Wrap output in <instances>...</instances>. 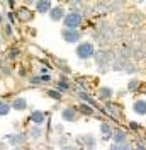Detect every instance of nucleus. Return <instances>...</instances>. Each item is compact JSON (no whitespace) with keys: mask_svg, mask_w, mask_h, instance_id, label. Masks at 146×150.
Returning a JSON list of instances; mask_svg holds the SVG:
<instances>
[{"mask_svg":"<svg viewBox=\"0 0 146 150\" xmlns=\"http://www.w3.org/2000/svg\"><path fill=\"white\" fill-rule=\"evenodd\" d=\"M133 111L139 116H146V99H136L133 104Z\"/></svg>","mask_w":146,"mask_h":150,"instance_id":"13","label":"nucleus"},{"mask_svg":"<svg viewBox=\"0 0 146 150\" xmlns=\"http://www.w3.org/2000/svg\"><path fill=\"white\" fill-rule=\"evenodd\" d=\"M70 87H72V84L68 82V79H66L65 75H60V79H58V82H56L55 89H58L60 92H68V91H70Z\"/></svg>","mask_w":146,"mask_h":150,"instance_id":"15","label":"nucleus"},{"mask_svg":"<svg viewBox=\"0 0 146 150\" xmlns=\"http://www.w3.org/2000/svg\"><path fill=\"white\" fill-rule=\"evenodd\" d=\"M82 22H83V16L78 10H70L63 21L65 29H78L82 26Z\"/></svg>","mask_w":146,"mask_h":150,"instance_id":"1","label":"nucleus"},{"mask_svg":"<svg viewBox=\"0 0 146 150\" xmlns=\"http://www.w3.org/2000/svg\"><path fill=\"white\" fill-rule=\"evenodd\" d=\"M4 33H5V36H12V24H5Z\"/></svg>","mask_w":146,"mask_h":150,"instance_id":"29","label":"nucleus"},{"mask_svg":"<svg viewBox=\"0 0 146 150\" xmlns=\"http://www.w3.org/2000/svg\"><path fill=\"white\" fill-rule=\"evenodd\" d=\"M109 150H134V147L128 142V143H124V145H116V143H114Z\"/></svg>","mask_w":146,"mask_h":150,"instance_id":"24","label":"nucleus"},{"mask_svg":"<svg viewBox=\"0 0 146 150\" xmlns=\"http://www.w3.org/2000/svg\"><path fill=\"white\" fill-rule=\"evenodd\" d=\"M77 111L82 112V114H87V116H93V114H95V109H93L92 106H88V104H83V103L77 108Z\"/></svg>","mask_w":146,"mask_h":150,"instance_id":"18","label":"nucleus"},{"mask_svg":"<svg viewBox=\"0 0 146 150\" xmlns=\"http://www.w3.org/2000/svg\"><path fill=\"white\" fill-rule=\"evenodd\" d=\"M34 9L39 14H49L53 10V2L51 0H37L34 4Z\"/></svg>","mask_w":146,"mask_h":150,"instance_id":"6","label":"nucleus"},{"mask_svg":"<svg viewBox=\"0 0 146 150\" xmlns=\"http://www.w3.org/2000/svg\"><path fill=\"white\" fill-rule=\"evenodd\" d=\"M83 147H85V150H95V147H97V140H95V137L93 135H83Z\"/></svg>","mask_w":146,"mask_h":150,"instance_id":"17","label":"nucleus"},{"mask_svg":"<svg viewBox=\"0 0 146 150\" xmlns=\"http://www.w3.org/2000/svg\"><path fill=\"white\" fill-rule=\"evenodd\" d=\"M75 53H77V56L80 60H90V58H95V48H93V45L90 41H82L77 46Z\"/></svg>","mask_w":146,"mask_h":150,"instance_id":"2","label":"nucleus"},{"mask_svg":"<svg viewBox=\"0 0 146 150\" xmlns=\"http://www.w3.org/2000/svg\"><path fill=\"white\" fill-rule=\"evenodd\" d=\"M99 131L102 133V137H110L114 130H112V126H110L107 121H102V123H100V126H99Z\"/></svg>","mask_w":146,"mask_h":150,"instance_id":"19","label":"nucleus"},{"mask_svg":"<svg viewBox=\"0 0 146 150\" xmlns=\"http://www.w3.org/2000/svg\"><path fill=\"white\" fill-rule=\"evenodd\" d=\"M0 43H2V34H0Z\"/></svg>","mask_w":146,"mask_h":150,"instance_id":"36","label":"nucleus"},{"mask_svg":"<svg viewBox=\"0 0 146 150\" xmlns=\"http://www.w3.org/2000/svg\"><path fill=\"white\" fill-rule=\"evenodd\" d=\"M139 87H141V80H138V79H131V80L128 82V92H136Z\"/></svg>","mask_w":146,"mask_h":150,"instance_id":"22","label":"nucleus"},{"mask_svg":"<svg viewBox=\"0 0 146 150\" xmlns=\"http://www.w3.org/2000/svg\"><path fill=\"white\" fill-rule=\"evenodd\" d=\"M19 55H20L19 48H10V50H9V55H7V58L14 62V60H17V58H19Z\"/></svg>","mask_w":146,"mask_h":150,"instance_id":"25","label":"nucleus"},{"mask_svg":"<svg viewBox=\"0 0 146 150\" xmlns=\"http://www.w3.org/2000/svg\"><path fill=\"white\" fill-rule=\"evenodd\" d=\"M112 140L116 145H124V143H128V131L122 130V128H116V130L112 131Z\"/></svg>","mask_w":146,"mask_h":150,"instance_id":"5","label":"nucleus"},{"mask_svg":"<svg viewBox=\"0 0 146 150\" xmlns=\"http://www.w3.org/2000/svg\"><path fill=\"white\" fill-rule=\"evenodd\" d=\"M5 16H7V19H9V21H10V24L17 21V12H12V10H9V12H7Z\"/></svg>","mask_w":146,"mask_h":150,"instance_id":"27","label":"nucleus"},{"mask_svg":"<svg viewBox=\"0 0 146 150\" xmlns=\"http://www.w3.org/2000/svg\"><path fill=\"white\" fill-rule=\"evenodd\" d=\"M32 17H34V14H32V12H31L27 7H20V9H19V12H17V21H20V22H29Z\"/></svg>","mask_w":146,"mask_h":150,"instance_id":"14","label":"nucleus"},{"mask_svg":"<svg viewBox=\"0 0 146 150\" xmlns=\"http://www.w3.org/2000/svg\"><path fill=\"white\" fill-rule=\"evenodd\" d=\"M29 82H31L32 85H43L41 75H34V77H31V79H29Z\"/></svg>","mask_w":146,"mask_h":150,"instance_id":"26","label":"nucleus"},{"mask_svg":"<svg viewBox=\"0 0 146 150\" xmlns=\"http://www.w3.org/2000/svg\"><path fill=\"white\" fill-rule=\"evenodd\" d=\"M112 96H114V91L110 87H107V85H102L100 89H99V99L104 101V103H110Z\"/></svg>","mask_w":146,"mask_h":150,"instance_id":"12","label":"nucleus"},{"mask_svg":"<svg viewBox=\"0 0 146 150\" xmlns=\"http://www.w3.org/2000/svg\"><path fill=\"white\" fill-rule=\"evenodd\" d=\"M27 133L26 131H17V133H9V135H5L4 137V140H7L15 149V147H22L26 142H27Z\"/></svg>","mask_w":146,"mask_h":150,"instance_id":"3","label":"nucleus"},{"mask_svg":"<svg viewBox=\"0 0 146 150\" xmlns=\"http://www.w3.org/2000/svg\"><path fill=\"white\" fill-rule=\"evenodd\" d=\"M60 150H77V147H73V145H66V147H60Z\"/></svg>","mask_w":146,"mask_h":150,"instance_id":"31","label":"nucleus"},{"mask_svg":"<svg viewBox=\"0 0 146 150\" xmlns=\"http://www.w3.org/2000/svg\"><path fill=\"white\" fill-rule=\"evenodd\" d=\"M12 150H24L22 147H15V149H12Z\"/></svg>","mask_w":146,"mask_h":150,"instance_id":"35","label":"nucleus"},{"mask_svg":"<svg viewBox=\"0 0 146 150\" xmlns=\"http://www.w3.org/2000/svg\"><path fill=\"white\" fill-rule=\"evenodd\" d=\"M66 14H68V12H65V9L61 5H56V7H53V10L49 12V19H51L53 22H60V21H65Z\"/></svg>","mask_w":146,"mask_h":150,"instance_id":"8","label":"nucleus"},{"mask_svg":"<svg viewBox=\"0 0 146 150\" xmlns=\"http://www.w3.org/2000/svg\"><path fill=\"white\" fill-rule=\"evenodd\" d=\"M10 111H12V106H10L9 103H5V101L0 99V116H7Z\"/></svg>","mask_w":146,"mask_h":150,"instance_id":"23","label":"nucleus"},{"mask_svg":"<svg viewBox=\"0 0 146 150\" xmlns=\"http://www.w3.org/2000/svg\"><path fill=\"white\" fill-rule=\"evenodd\" d=\"M4 67V60H2V56H0V68Z\"/></svg>","mask_w":146,"mask_h":150,"instance_id":"34","label":"nucleus"},{"mask_svg":"<svg viewBox=\"0 0 146 150\" xmlns=\"http://www.w3.org/2000/svg\"><path fill=\"white\" fill-rule=\"evenodd\" d=\"M95 60H97V65L104 68V72H105V65H107V62L110 60V55L109 51H97L95 53Z\"/></svg>","mask_w":146,"mask_h":150,"instance_id":"11","label":"nucleus"},{"mask_svg":"<svg viewBox=\"0 0 146 150\" xmlns=\"http://www.w3.org/2000/svg\"><path fill=\"white\" fill-rule=\"evenodd\" d=\"M134 150H146V147L145 145H141V143H138L136 147H134Z\"/></svg>","mask_w":146,"mask_h":150,"instance_id":"32","label":"nucleus"},{"mask_svg":"<svg viewBox=\"0 0 146 150\" xmlns=\"http://www.w3.org/2000/svg\"><path fill=\"white\" fill-rule=\"evenodd\" d=\"M2 24H4V14L0 12V26H2Z\"/></svg>","mask_w":146,"mask_h":150,"instance_id":"33","label":"nucleus"},{"mask_svg":"<svg viewBox=\"0 0 146 150\" xmlns=\"http://www.w3.org/2000/svg\"><path fill=\"white\" fill-rule=\"evenodd\" d=\"M46 96L51 97V99H55V101H61L63 99V92H60L58 89H48L46 91Z\"/></svg>","mask_w":146,"mask_h":150,"instance_id":"21","label":"nucleus"},{"mask_svg":"<svg viewBox=\"0 0 146 150\" xmlns=\"http://www.w3.org/2000/svg\"><path fill=\"white\" fill-rule=\"evenodd\" d=\"M105 112L109 114L110 118H114V121H117L119 116H121V112H119L117 106H116L114 103H105Z\"/></svg>","mask_w":146,"mask_h":150,"instance_id":"16","label":"nucleus"},{"mask_svg":"<svg viewBox=\"0 0 146 150\" xmlns=\"http://www.w3.org/2000/svg\"><path fill=\"white\" fill-rule=\"evenodd\" d=\"M77 108H65L63 111H61V118H63V121H66V123H73L75 120H77Z\"/></svg>","mask_w":146,"mask_h":150,"instance_id":"9","label":"nucleus"},{"mask_svg":"<svg viewBox=\"0 0 146 150\" xmlns=\"http://www.w3.org/2000/svg\"><path fill=\"white\" fill-rule=\"evenodd\" d=\"M29 120L32 123V126H43V123L46 121V114L43 111H39V109H32Z\"/></svg>","mask_w":146,"mask_h":150,"instance_id":"7","label":"nucleus"},{"mask_svg":"<svg viewBox=\"0 0 146 150\" xmlns=\"http://www.w3.org/2000/svg\"><path fill=\"white\" fill-rule=\"evenodd\" d=\"M10 106H12V109L14 111H26L27 109V99L26 97H15L12 103H10Z\"/></svg>","mask_w":146,"mask_h":150,"instance_id":"10","label":"nucleus"},{"mask_svg":"<svg viewBox=\"0 0 146 150\" xmlns=\"http://www.w3.org/2000/svg\"><path fill=\"white\" fill-rule=\"evenodd\" d=\"M2 74H4V75H7V77H9V75H12V70H10L9 67H5V65H4V67H2Z\"/></svg>","mask_w":146,"mask_h":150,"instance_id":"30","label":"nucleus"},{"mask_svg":"<svg viewBox=\"0 0 146 150\" xmlns=\"http://www.w3.org/2000/svg\"><path fill=\"white\" fill-rule=\"evenodd\" d=\"M43 128L41 126H32L31 128V131H29V138H32V140H39L41 137H43Z\"/></svg>","mask_w":146,"mask_h":150,"instance_id":"20","label":"nucleus"},{"mask_svg":"<svg viewBox=\"0 0 146 150\" xmlns=\"http://www.w3.org/2000/svg\"><path fill=\"white\" fill-rule=\"evenodd\" d=\"M129 128H131V130H134V131H139V130H141V123L129 121Z\"/></svg>","mask_w":146,"mask_h":150,"instance_id":"28","label":"nucleus"},{"mask_svg":"<svg viewBox=\"0 0 146 150\" xmlns=\"http://www.w3.org/2000/svg\"><path fill=\"white\" fill-rule=\"evenodd\" d=\"M61 38H63L65 43H68V45H75V43H78L80 39H82V31L80 29H61ZM80 45V43H78Z\"/></svg>","mask_w":146,"mask_h":150,"instance_id":"4","label":"nucleus"}]
</instances>
